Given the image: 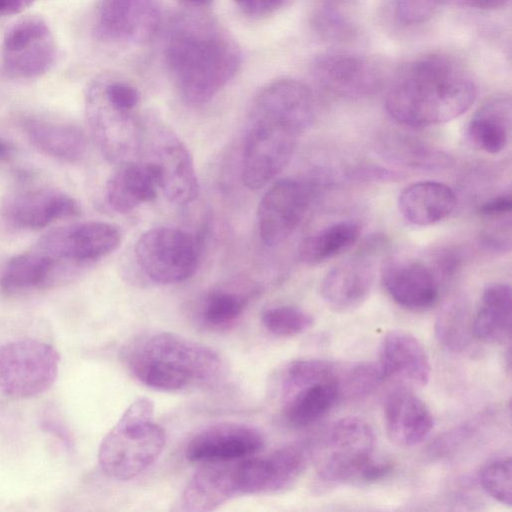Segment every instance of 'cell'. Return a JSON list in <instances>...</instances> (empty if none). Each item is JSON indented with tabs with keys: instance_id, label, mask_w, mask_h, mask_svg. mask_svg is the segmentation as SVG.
Masks as SVG:
<instances>
[{
	"instance_id": "1",
	"label": "cell",
	"mask_w": 512,
	"mask_h": 512,
	"mask_svg": "<svg viewBox=\"0 0 512 512\" xmlns=\"http://www.w3.org/2000/svg\"><path fill=\"white\" fill-rule=\"evenodd\" d=\"M476 84L455 58L441 53L417 57L395 75L385 106L398 123L424 128L449 122L473 104Z\"/></svg>"
},
{
	"instance_id": "2",
	"label": "cell",
	"mask_w": 512,
	"mask_h": 512,
	"mask_svg": "<svg viewBox=\"0 0 512 512\" xmlns=\"http://www.w3.org/2000/svg\"><path fill=\"white\" fill-rule=\"evenodd\" d=\"M165 57L182 99L194 106L209 102L240 65L239 49L225 32L191 20L171 31Z\"/></svg>"
},
{
	"instance_id": "3",
	"label": "cell",
	"mask_w": 512,
	"mask_h": 512,
	"mask_svg": "<svg viewBox=\"0 0 512 512\" xmlns=\"http://www.w3.org/2000/svg\"><path fill=\"white\" fill-rule=\"evenodd\" d=\"M127 364L141 383L168 392L216 384L227 370L217 351L172 332L141 340L127 354Z\"/></svg>"
},
{
	"instance_id": "4",
	"label": "cell",
	"mask_w": 512,
	"mask_h": 512,
	"mask_svg": "<svg viewBox=\"0 0 512 512\" xmlns=\"http://www.w3.org/2000/svg\"><path fill=\"white\" fill-rule=\"evenodd\" d=\"M165 445V433L154 421V405L141 397L123 412L102 439L98 463L108 477L127 481L145 471Z\"/></svg>"
},
{
	"instance_id": "5",
	"label": "cell",
	"mask_w": 512,
	"mask_h": 512,
	"mask_svg": "<svg viewBox=\"0 0 512 512\" xmlns=\"http://www.w3.org/2000/svg\"><path fill=\"white\" fill-rule=\"evenodd\" d=\"M375 435L358 417L336 421L327 431L318 456L317 480L323 485L370 484L386 478L390 462L373 457Z\"/></svg>"
},
{
	"instance_id": "6",
	"label": "cell",
	"mask_w": 512,
	"mask_h": 512,
	"mask_svg": "<svg viewBox=\"0 0 512 512\" xmlns=\"http://www.w3.org/2000/svg\"><path fill=\"white\" fill-rule=\"evenodd\" d=\"M60 365L58 351L30 338L0 342V397L29 399L47 391Z\"/></svg>"
},
{
	"instance_id": "7",
	"label": "cell",
	"mask_w": 512,
	"mask_h": 512,
	"mask_svg": "<svg viewBox=\"0 0 512 512\" xmlns=\"http://www.w3.org/2000/svg\"><path fill=\"white\" fill-rule=\"evenodd\" d=\"M201 240L188 231L157 227L144 232L134 247V256L142 274L152 283L177 284L197 270Z\"/></svg>"
},
{
	"instance_id": "8",
	"label": "cell",
	"mask_w": 512,
	"mask_h": 512,
	"mask_svg": "<svg viewBox=\"0 0 512 512\" xmlns=\"http://www.w3.org/2000/svg\"><path fill=\"white\" fill-rule=\"evenodd\" d=\"M157 171L159 189L175 204L194 201L199 184L192 156L181 139L158 121H144L140 151Z\"/></svg>"
},
{
	"instance_id": "9",
	"label": "cell",
	"mask_w": 512,
	"mask_h": 512,
	"mask_svg": "<svg viewBox=\"0 0 512 512\" xmlns=\"http://www.w3.org/2000/svg\"><path fill=\"white\" fill-rule=\"evenodd\" d=\"M300 134L274 121L251 116L242 159V180L252 190L267 185L289 163Z\"/></svg>"
},
{
	"instance_id": "10",
	"label": "cell",
	"mask_w": 512,
	"mask_h": 512,
	"mask_svg": "<svg viewBox=\"0 0 512 512\" xmlns=\"http://www.w3.org/2000/svg\"><path fill=\"white\" fill-rule=\"evenodd\" d=\"M57 46L46 20L37 15L15 21L1 45L4 73L16 79H31L47 73L55 63Z\"/></svg>"
},
{
	"instance_id": "11",
	"label": "cell",
	"mask_w": 512,
	"mask_h": 512,
	"mask_svg": "<svg viewBox=\"0 0 512 512\" xmlns=\"http://www.w3.org/2000/svg\"><path fill=\"white\" fill-rule=\"evenodd\" d=\"M120 243L121 234L117 227L106 222L88 221L52 229L32 248L79 270L112 253Z\"/></svg>"
},
{
	"instance_id": "12",
	"label": "cell",
	"mask_w": 512,
	"mask_h": 512,
	"mask_svg": "<svg viewBox=\"0 0 512 512\" xmlns=\"http://www.w3.org/2000/svg\"><path fill=\"white\" fill-rule=\"evenodd\" d=\"M85 103L91 134L104 157L119 164L128 162L129 156L140 150L143 123L132 112L110 105L100 83L90 86Z\"/></svg>"
},
{
	"instance_id": "13",
	"label": "cell",
	"mask_w": 512,
	"mask_h": 512,
	"mask_svg": "<svg viewBox=\"0 0 512 512\" xmlns=\"http://www.w3.org/2000/svg\"><path fill=\"white\" fill-rule=\"evenodd\" d=\"M309 453L305 446L288 445L265 456L237 461L240 495L276 494L291 488L304 472Z\"/></svg>"
},
{
	"instance_id": "14",
	"label": "cell",
	"mask_w": 512,
	"mask_h": 512,
	"mask_svg": "<svg viewBox=\"0 0 512 512\" xmlns=\"http://www.w3.org/2000/svg\"><path fill=\"white\" fill-rule=\"evenodd\" d=\"M312 193L309 183L291 178L276 181L266 190L257 210L259 235L265 245H279L297 229Z\"/></svg>"
},
{
	"instance_id": "15",
	"label": "cell",
	"mask_w": 512,
	"mask_h": 512,
	"mask_svg": "<svg viewBox=\"0 0 512 512\" xmlns=\"http://www.w3.org/2000/svg\"><path fill=\"white\" fill-rule=\"evenodd\" d=\"M315 81L338 96L362 98L381 87L385 69L378 60L351 52H328L312 63Z\"/></svg>"
},
{
	"instance_id": "16",
	"label": "cell",
	"mask_w": 512,
	"mask_h": 512,
	"mask_svg": "<svg viewBox=\"0 0 512 512\" xmlns=\"http://www.w3.org/2000/svg\"><path fill=\"white\" fill-rule=\"evenodd\" d=\"M379 246L378 239L368 241L356 253L325 274L320 293L331 309L349 312L366 301L375 279Z\"/></svg>"
},
{
	"instance_id": "17",
	"label": "cell",
	"mask_w": 512,
	"mask_h": 512,
	"mask_svg": "<svg viewBox=\"0 0 512 512\" xmlns=\"http://www.w3.org/2000/svg\"><path fill=\"white\" fill-rule=\"evenodd\" d=\"M2 218L11 226L36 230L81 213L78 202L69 194L48 187H18L1 203Z\"/></svg>"
},
{
	"instance_id": "18",
	"label": "cell",
	"mask_w": 512,
	"mask_h": 512,
	"mask_svg": "<svg viewBox=\"0 0 512 512\" xmlns=\"http://www.w3.org/2000/svg\"><path fill=\"white\" fill-rule=\"evenodd\" d=\"M264 437L252 426L219 423L197 432L188 442L185 456L192 463L229 462L258 453Z\"/></svg>"
},
{
	"instance_id": "19",
	"label": "cell",
	"mask_w": 512,
	"mask_h": 512,
	"mask_svg": "<svg viewBox=\"0 0 512 512\" xmlns=\"http://www.w3.org/2000/svg\"><path fill=\"white\" fill-rule=\"evenodd\" d=\"M316 105L311 89L294 79L269 83L254 99L251 116L282 124L298 134L314 122Z\"/></svg>"
},
{
	"instance_id": "20",
	"label": "cell",
	"mask_w": 512,
	"mask_h": 512,
	"mask_svg": "<svg viewBox=\"0 0 512 512\" xmlns=\"http://www.w3.org/2000/svg\"><path fill=\"white\" fill-rule=\"evenodd\" d=\"M382 284L398 305L409 310H426L439 296L438 278L424 262L406 257L389 256L381 266Z\"/></svg>"
},
{
	"instance_id": "21",
	"label": "cell",
	"mask_w": 512,
	"mask_h": 512,
	"mask_svg": "<svg viewBox=\"0 0 512 512\" xmlns=\"http://www.w3.org/2000/svg\"><path fill=\"white\" fill-rule=\"evenodd\" d=\"M159 25L156 0H100L95 34L104 41L143 42L154 36Z\"/></svg>"
},
{
	"instance_id": "22",
	"label": "cell",
	"mask_w": 512,
	"mask_h": 512,
	"mask_svg": "<svg viewBox=\"0 0 512 512\" xmlns=\"http://www.w3.org/2000/svg\"><path fill=\"white\" fill-rule=\"evenodd\" d=\"M283 416L296 428L307 427L324 417L341 399L340 370L331 371L278 392Z\"/></svg>"
},
{
	"instance_id": "23",
	"label": "cell",
	"mask_w": 512,
	"mask_h": 512,
	"mask_svg": "<svg viewBox=\"0 0 512 512\" xmlns=\"http://www.w3.org/2000/svg\"><path fill=\"white\" fill-rule=\"evenodd\" d=\"M77 272L32 248L7 261L0 274V288L10 295L50 289L72 280Z\"/></svg>"
},
{
	"instance_id": "24",
	"label": "cell",
	"mask_w": 512,
	"mask_h": 512,
	"mask_svg": "<svg viewBox=\"0 0 512 512\" xmlns=\"http://www.w3.org/2000/svg\"><path fill=\"white\" fill-rule=\"evenodd\" d=\"M383 379L422 387L429 381L431 365L422 343L412 334L393 330L381 342L378 363Z\"/></svg>"
},
{
	"instance_id": "25",
	"label": "cell",
	"mask_w": 512,
	"mask_h": 512,
	"mask_svg": "<svg viewBox=\"0 0 512 512\" xmlns=\"http://www.w3.org/2000/svg\"><path fill=\"white\" fill-rule=\"evenodd\" d=\"M237 461L200 464L182 493L181 510L212 511L240 496L236 477Z\"/></svg>"
},
{
	"instance_id": "26",
	"label": "cell",
	"mask_w": 512,
	"mask_h": 512,
	"mask_svg": "<svg viewBox=\"0 0 512 512\" xmlns=\"http://www.w3.org/2000/svg\"><path fill=\"white\" fill-rule=\"evenodd\" d=\"M384 420L390 440L401 447L422 442L433 428V416L421 398L406 388L393 390L384 403Z\"/></svg>"
},
{
	"instance_id": "27",
	"label": "cell",
	"mask_w": 512,
	"mask_h": 512,
	"mask_svg": "<svg viewBox=\"0 0 512 512\" xmlns=\"http://www.w3.org/2000/svg\"><path fill=\"white\" fill-rule=\"evenodd\" d=\"M159 177L156 169L146 161H128L108 179L105 200L111 209L125 214L157 196Z\"/></svg>"
},
{
	"instance_id": "28",
	"label": "cell",
	"mask_w": 512,
	"mask_h": 512,
	"mask_svg": "<svg viewBox=\"0 0 512 512\" xmlns=\"http://www.w3.org/2000/svg\"><path fill=\"white\" fill-rule=\"evenodd\" d=\"M456 204L455 192L437 181L413 183L404 188L398 198L402 217L415 226H429L444 220Z\"/></svg>"
},
{
	"instance_id": "29",
	"label": "cell",
	"mask_w": 512,
	"mask_h": 512,
	"mask_svg": "<svg viewBox=\"0 0 512 512\" xmlns=\"http://www.w3.org/2000/svg\"><path fill=\"white\" fill-rule=\"evenodd\" d=\"M23 127L30 143L51 158L76 163L86 155L87 138L84 132L74 124L28 118Z\"/></svg>"
},
{
	"instance_id": "30",
	"label": "cell",
	"mask_w": 512,
	"mask_h": 512,
	"mask_svg": "<svg viewBox=\"0 0 512 512\" xmlns=\"http://www.w3.org/2000/svg\"><path fill=\"white\" fill-rule=\"evenodd\" d=\"M512 103L505 94L487 99L475 112L467 127L469 141L489 154L503 151L509 143Z\"/></svg>"
},
{
	"instance_id": "31",
	"label": "cell",
	"mask_w": 512,
	"mask_h": 512,
	"mask_svg": "<svg viewBox=\"0 0 512 512\" xmlns=\"http://www.w3.org/2000/svg\"><path fill=\"white\" fill-rule=\"evenodd\" d=\"M511 314V287L504 283L488 284L482 294L481 306L472 319V334L490 343H503L509 340Z\"/></svg>"
},
{
	"instance_id": "32",
	"label": "cell",
	"mask_w": 512,
	"mask_h": 512,
	"mask_svg": "<svg viewBox=\"0 0 512 512\" xmlns=\"http://www.w3.org/2000/svg\"><path fill=\"white\" fill-rule=\"evenodd\" d=\"M360 227L352 221H340L307 236L300 244L299 259L306 265H318L349 249L357 242Z\"/></svg>"
},
{
	"instance_id": "33",
	"label": "cell",
	"mask_w": 512,
	"mask_h": 512,
	"mask_svg": "<svg viewBox=\"0 0 512 512\" xmlns=\"http://www.w3.org/2000/svg\"><path fill=\"white\" fill-rule=\"evenodd\" d=\"M382 149L392 161L415 169H444L452 163L448 154L407 135L387 137Z\"/></svg>"
},
{
	"instance_id": "34",
	"label": "cell",
	"mask_w": 512,
	"mask_h": 512,
	"mask_svg": "<svg viewBox=\"0 0 512 512\" xmlns=\"http://www.w3.org/2000/svg\"><path fill=\"white\" fill-rule=\"evenodd\" d=\"M436 336L442 345L451 350H462L472 334V320L466 305L461 301L447 303L436 320Z\"/></svg>"
},
{
	"instance_id": "35",
	"label": "cell",
	"mask_w": 512,
	"mask_h": 512,
	"mask_svg": "<svg viewBox=\"0 0 512 512\" xmlns=\"http://www.w3.org/2000/svg\"><path fill=\"white\" fill-rule=\"evenodd\" d=\"M246 302V297L236 292L212 291L203 301L200 311L201 321L209 328H227L241 316Z\"/></svg>"
},
{
	"instance_id": "36",
	"label": "cell",
	"mask_w": 512,
	"mask_h": 512,
	"mask_svg": "<svg viewBox=\"0 0 512 512\" xmlns=\"http://www.w3.org/2000/svg\"><path fill=\"white\" fill-rule=\"evenodd\" d=\"M263 326L273 335L292 337L310 329L313 316L292 305H278L265 309L261 314Z\"/></svg>"
},
{
	"instance_id": "37",
	"label": "cell",
	"mask_w": 512,
	"mask_h": 512,
	"mask_svg": "<svg viewBox=\"0 0 512 512\" xmlns=\"http://www.w3.org/2000/svg\"><path fill=\"white\" fill-rule=\"evenodd\" d=\"M378 364L362 362L340 371L341 399H359L372 393L383 381Z\"/></svg>"
},
{
	"instance_id": "38",
	"label": "cell",
	"mask_w": 512,
	"mask_h": 512,
	"mask_svg": "<svg viewBox=\"0 0 512 512\" xmlns=\"http://www.w3.org/2000/svg\"><path fill=\"white\" fill-rule=\"evenodd\" d=\"M512 467L510 458H502L489 462L479 474V482L483 490L503 505L512 504Z\"/></svg>"
},
{
	"instance_id": "39",
	"label": "cell",
	"mask_w": 512,
	"mask_h": 512,
	"mask_svg": "<svg viewBox=\"0 0 512 512\" xmlns=\"http://www.w3.org/2000/svg\"><path fill=\"white\" fill-rule=\"evenodd\" d=\"M439 0H392L395 20L402 25L412 26L429 21L436 13Z\"/></svg>"
},
{
	"instance_id": "40",
	"label": "cell",
	"mask_w": 512,
	"mask_h": 512,
	"mask_svg": "<svg viewBox=\"0 0 512 512\" xmlns=\"http://www.w3.org/2000/svg\"><path fill=\"white\" fill-rule=\"evenodd\" d=\"M509 217V216H507ZM506 217L489 219L491 224L481 231L480 244L493 252L509 251L511 247V223Z\"/></svg>"
},
{
	"instance_id": "41",
	"label": "cell",
	"mask_w": 512,
	"mask_h": 512,
	"mask_svg": "<svg viewBox=\"0 0 512 512\" xmlns=\"http://www.w3.org/2000/svg\"><path fill=\"white\" fill-rule=\"evenodd\" d=\"M100 87L107 102L118 110L132 112L139 103L138 91L126 83H100Z\"/></svg>"
},
{
	"instance_id": "42",
	"label": "cell",
	"mask_w": 512,
	"mask_h": 512,
	"mask_svg": "<svg viewBox=\"0 0 512 512\" xmlns=\"http://www.w3.org/2000/svg\"><path fill=\"white\" fill-rule=\"evenodd\" d=\"M512 209L511 194L504 193L484 202L478 209L480 216L489 220L510 216Z\"/></svg>"
},
{
	"instance_id": "43",
	"label": "cell",
	"mask_w": 512,
	"mask_h": 512,
	"mask_svg": "<svg viewBox=\"0 0 512 512\" xmlns=\"http://www.w3.org/2000/svg\"><path fill=\"white\" fill-rule=\"evenodd\" d=\"M288 0H234L236 5L247 15L253 17L267 16L281 7Z\"/></svg>"
},
{
	"instance_id": "44",
	"label": "cell",
	"mask_w": 512,
	"mask_h": 512,
	"mask_svg": "<svg viewBox=\"0 0 512 512\" xmlns=\"http://www.w3.org/2000/svg\"><path fill=\"white\" fill-rule=\"evenodd\" d=\"M440 4H450L479 10H495L504 7L509 0H439Z\"/></svg>"
},
{
	"instance_id": "45",
	"label": "cell",
	"mask_w": 512,
	"mask_h": 512,
	"mask_svg": "<svg viewBox=\"0 0 512 512\" xmlns=\"http://www.w3.org/2000/svg\"><path fill=\"white\" fill-rule=\"evenodd\" d=\"M354 174L357 178L365 180H394L399 176L395 173L375 166H363L356 168Z\"/></svg>"
},
{
	"instance_id": "46",
	"label": "cell",
	"mask_w": 512,
	"mask_h": 512,
	"mask_svg": "<svg viewBox=\"0 0 512 512\" xmlns=\"http://www.w3.org/2000/svg\"><path fill=\"white\" fill-rule=\"evenodd\" d=\"M37 0H0V17L21 13Z\"/></svg>"
},
{
	"instance_id": "47",
	"label": "cell",
	"mask_w": 512,
	"mask_h": 512,
	"mask_svg": "<svg viewBox=\"0 0 512 512\" xmlns=\"http://www.w3.org/2000/svg\"><path fill=\"white\" fill-rule=\"evenodd\" d=\"M45 430L57 436L67 447L71 446V438L65 427L55 419H45L42 422Z\"/></svg>"
},
{
	"instance_id": "48",
	"label": "cell",
	"mask_w": 512,
	"mask_h": 512,
	"mask_svg": "<svg viewBox=\"0 0 512 512\" xmlns=\"http://www.w3.org/2000/svg\"><path fill=\"white\" fill-rule=\"evenodd\" d=\"M15 146L7 139L0 137V162H7L15 155Z\"/></svg>"
},
{
	"instance_id": "49",
	"label": "cell",
	"mask_w": 512,
	"mask_h": 512,
	"mask_svg": "<svg viewBox=\"0 0 512 512\" xmlns=\"http://www.w3.org/2000/svg\"><path fill=\"white\" fill-rule=\"evenodd\" d=\"M180 3L190 7H203L208 5L212 0H179Z\"/></svg>"
}]
</instances>
